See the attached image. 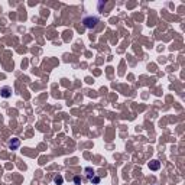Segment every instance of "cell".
I'll return each mask as SVG.
<instances>
[{"instance_id":"obj_1","label":"cell","mask_w":185,"mask_h":185,"mask_svg":"<svg viewBox=\"0 0 185 185\" xmlns=\"http://www.w3.org/2000/svg\"><path fill=\"white\" fill-rule=\"evenodd\" d=\"M98 17L97 16H87L83 19V23H84V26L85 28H88V29H93L97 26V23H98Z\"/></svg>"},{"instance_id":"obj_4","label":"cell","mask_w":185,"mask_h":185,"mask_svg":"<svg viewBox=\"0 0 185 185\" xmlns=\"http://www.w3.org/2000/svg\"><path fill=\"white\" fill-rule=\"evenodd\" d=\"M84 172H85V176H87V180L91 181L93 178L95 176V172H94V169L90 168V166H87V168L84 169Z\"/></svg>"},{"instance_id":"obj_8","label":"cell","mask_w":185,"mask_h":185,"mask_svg":"<svg viewBox=\"0 0 185 185\" xmlns=\"http://www.w3.org/2000/svg\"><path fill=\"white\" fill-rule=\"evenodd\" d=\"M100 176H94V178H93V180H91V182H93V184H98V182H100Z\"/></svg>"},{"instance_id":"obj_3","label":"cell","mask_w":185,"mask_h":185,"mask_svg":"<svg viewBox=\"0 0 185 185\" xmlns=\"http://www.w3.org/2000/svg\"><path fill=\"white\" fill-rule=\"evenodd\" d=\"M7 146H9V149H12V151H16L17 148L20 146V140L17 139V137H13V139L9 140V143H7Z\"/></svg>"},{"instance_id":"obj_6","label":"cell","mask_w":185,"mask_h":185,"mask_svg":"<svg viewBox=\"0 0 185 185\" xmlns=\"http://www.w3.org/2000/svg\"><path fill=\"white\" fill-rule=\"evenodd\" d=\"M54 182H55L56 185H62V182H64L62 175H55V176H54Z\"/></svg>"},{"instance_id":"obj_5","label":"cell","mask_w":185,"mask_h":185,"mask_svg":"<svg viewBox=\"0 0 185 185\" xmlns=\"http://www.w3.org/2000/svg\"><path fill=\"white\" fill-rule=\"evenodd\" d=\"M159 168H161V162H159L158 159H152L151 162H149V169H152V171H158Z\"/></svg>"},{"instance_id":"obj_2","label":"cell","mask_w":185,"mask_h":185,"mask_svg":"<svg viewBox=\"0 0 185 185\" xmlns=\"http://www.w3.org/2000/svg\"><path fill=\"white\" fill-rule=\"evenodd\" d=\"M12 94H13V90H12V87H9V85H5V87L0 88V95L3 98H9V97H12Z\"/></svg>"},{"instance_id":"obj_7","label":"cell","mask_w":185,"mask_h":185,"mask_svg":"<svg viewBox=\"0 0 185 185\" xmlns=\"http://www.w3.org/2000/svg\"><path fill=\"white\" fill-rule=\"evenodd\" d=\"M74 184L81 185V176H74Z\"/></svg>"}]
</instances>
